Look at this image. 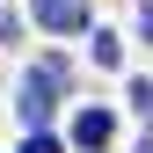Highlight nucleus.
<instances>
[{"instance_id": "1", "label": "nucleus", "mask_w": 153, "mask_h": 153, "mask_svg": "<svg viewBox=\"0 0 153 153\" xmlns=\"http://www.w3.org/2000/svg\"><path fill=\"white\" fill-rule=\"evenodd\" d=\"M59 80H66V66H59V59H44V66L22 80V124H29V131H44V117L59 109Z\"/></svg>"}, {"instance_id": "2", "label": "nucleus", "mask_w": 153, "mask_h": 153, "mask_svg": "<svg viewBox=\"0 0 153 153\" xmlns=\"http://www.w3.org/2000/svg\"><path fill=\"white\" fill-rule=\"evenodd\" d=\"M29 7H36V22H44V29H59V36L88 29V7H80V0H29Z\"/></svg>"}, {"instance_id": "3", "label": "nucleus", "mask_w": 153, "mask_h": 153, "mask_svg": "<svg viewBox=\"0 0 153 153\" xmlns=\"http://www.w3.org/2000/svg\"><path fill=\"white\" fill-rule=\"evenodd\" d=\"M109 139H117V117H109V109H80V117H73V146L102 153Z\"/></svg>"}, {"instance_id": "4", "label": "nucleus", "mask_w": 153, "mask_h": 153, "mask_svg": "<svg viewBox=\"0 0 153 153\" xmlns=\"http://www.w3.org/2000/svg\"><path fill=\"white\" fill-rule=\"evenodd\" d=\"M95 66H124V44H117V36H102V29H95Z\"/></svg>"}, {"instance_id": "5", "label": "nucleus", "mask_w": 153, "mask_h": 153, "mask_svg": "<svg viewBox=\"0 0 153 153\" xmlns=\"http://www.w3.org/2000/svg\"><path fill=\"white\" fill-rule=\"evenodd\" d=\"M131 109H139V117H153V80H131Z\"/></svg>"}, {"instance_id": "6", "label": "nucleus", "mask_w": 153, "mask_h": 153, "mask_svg": "<svg viewBox=\"0 0 153 153\" xmlns=\"http://www.w3.org/2000/svg\"><path fill=\"white\" fill-rule=\"evenodd\" d=\"M22 153H66V146L51 139V131H29V146H22Z\"/></svg>"}, {"instance_id": "7", "label": "nucleus", "mask_w": 153, "mask_h": 153, "mask_svg": "<svg viewBox=\"0 0 153 153\" xmlns=\"http://www.w3.org/2000/svg\"><path fill=\"white\" fill-rule=\"evenodd\" d=\"M139 29H146V44H153V0H146V7H139Z\"/></svg>"}, {"instance_id": "8", "label": "nucleus", "mask_w": 153, "mask_h": 153, "mask_svg": "<svg viewBox=\"0 0 153 153\" xmlns=\"http://www.w3.org/2000/svg\"><path fill=\"white\" fill-rule=\"evenodd\" d=\"M139 153H153V139H146V146H139Z\"/></svg>"}]
</instances>
